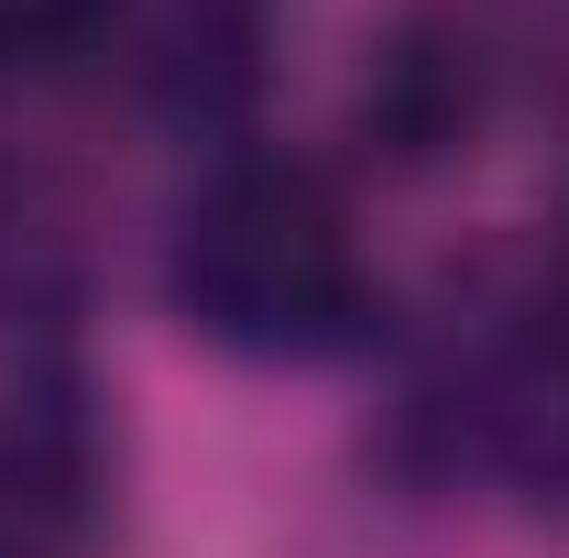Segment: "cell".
<instances>
[{
  "label": "cell",
  "instance_id": "6da1fadb",
  "mask_svg": "<svg viewBox=\"0 0 569 558\" xmlns=\"http://www.w3.org/2000/svg\"><path fill=\"white\" fill-rule=\"evenodd\" d=\"M176 307L187 329L252 361H307L351 340L361 318V241L329 176L307 165H219L176 219Z\"/></svg>",
  "mask_w": 569,
  "mask_h": 558
},
{
  "label": "cell",
  "instance_id": "7a4b0ae2",
  "mask_svg": "<svg viewBox=\"0 0 569 558\" xmlns=\"http://www.w3.org/2000/svg\"><path fill=\"white\" fill-rule=\"evenodd\" d=\"M110 515V427L77 372H22L0 395V558H67Z\"/></svg>",
  "mask_w": 569,
  "mask_h": 558
},
{
  "label": "cell",
  "instance_id": "8992f818",
  "mask_svg": "<svg viewBox=\"0 0 569 558\" xmlns=\"http://www.w3.org/2000/svg\"><path fill=\"white\" fill-rule=\"evenodd\" d=\"M110 0H0V67L11 56H44V44H67V33H88Z\"/></svg>",
  "mask_w": 569,
  "mask_h": 558
},
{
  "label": "cell",
  "instance_id": "5b68a950",
  "mask_svg": "<svg viewBox=\"0 0 569 558\" xmlns=\"http://www.w3.org/2000/svg\"><path fill=\"white\" fill-rule=\"evenodd\" d=\"M77 285V209L33 176L0 165V318H44Z\"/></svg>",
  "mask_w": 569,
  "mask_h": 558
},
{
  "label": "cell",
  "instance_id": "277c9868",
  "mask_svg": "<svg viewBox=\"0 0 569 558\" xmlns=\"http://www.w3.org/2000/svg\"><path fill=\"white\" fill-rule=\"evenodd\" d=\"M132 22V88L176 99V110H219L252 88V56H263V0H110Z\"/></svg>",
  "mask_w": 569,
  "mask_h": 558
},
{
  "label": "cell",
  "instance_id": "3957f363",
  "mask_svg": "<svg viewBox=\"0 0 569 558\" xmlns=\"http://www.w3.org/2000/svg\"><path fill=\"white\" fill-rule=\"evenodd\" d=\"M482 121V44L449 22H406L361 77V142L383 165H438Z\"/></svg>",
  "mask_w": 569,
  "mask_h": 558
}]
</instances>
